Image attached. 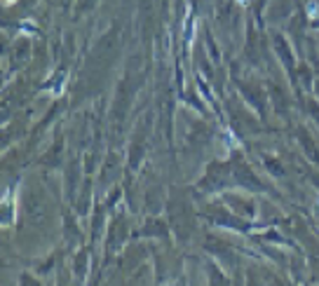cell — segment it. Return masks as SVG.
<instances>
[{"label":"cell","mask_w":319,"mask_h":286,"mask_svg":"<svg viewBox=\"0 0 319 286\" xmlns=\"http://www.w3.org/2000/svg\"><path fill=\"white\" fill-rule=\"evenodd\" d=\"M10 2H14V0H10Z\"/></svg>","instance_id":"6da1fadb"}]
</instances>
